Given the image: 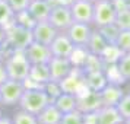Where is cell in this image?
<instances>
[{
  "instance_id": "6da1fadb",
  "label": "cell",
  "mask_w": 130,
  "mask_h": 124,
  "mask_svg": "<svg viewBox=\"0 0 130 124\" xmlns=\"http://www.w3.org/2000/svg\"><path fill=\"white\" fill-rule=\"evenodd\" d=\"M6 40L3 47L7 51H16V50H25L29 45L32 40V31L29 28H25L22 25L16 24L13 21L10 25H7L6 28Z\"/></svg>"
},
{
  "instance_id": "7a4b0ae2",
  "label": "cell",
  "mask_w": 130,
  "mask_h": 124,
  "mask_svg": "<svg viewBox=\"0 0 130 124\" xmlns=\"http://www.w3.org/2000/svg\"><path fill=\"white\" fill-rule=\"evenodd\" d=\"M5 66L7 70L9 79L21 80L24 82L29 75L31 63L28 61L24 50H16V51H7L5 57Z\"/></svg>"
},
{
  "instance_id": "3957f363",
  "label": "cell",
  "mask_w": 130,
  "mask_h": 124,
  "mask_svg": "<svg viewBox=\"0 0 130 124\" xmlns=\"http://www.w3.org/2000/svg\"><path fill=\"white\" fill-rule=\"evenodd\" d=\"M50 102H53V101L50 99V96L42 88H25L18 107L37 115Z\"/></svg>"
},
{
  "instance_id": "277c9868",
  "label": "cell",
  "mask_w": 130,
  "mask_h": 124,
  "mask_svg": "<svg viewBox=\"0 0 130 124\" xmlns=\"http://www.w3.org/2000/svg\"><path fill=\"white\" fill-rule=\"evenodd\" d=\"M117 9L112 0H96L94 2V28H101L104 25L116 22Z\"/></svg>"
},
{
  "instance_id": "5b68a950",
  "label": "cell",
  "mask_w": 130,
  "mask_h": 124,
  "mask_svg": "<svg viewBox=\"0 0 130 124\" xmlns=\"http://www.w3.org/2000/svg\"><path fill=\"white\" fill-rule=\"evenodd\" d=\"M25 91V85L21 80L7 79L0 86V96H2V105L3 107H16L22 98Z\"/></svg>"
},
{
  "instance_id": "8992f818",
  "label": "cell",
  "mask_w": 130,
  "mask_h": 124,
  "mask_svg": "<svg viewBox=\"0 0 130 124\" xmlns=\"http://www.w3.org/2000/svg\"><path fill=\"white\" fill-rule=\"evenodd\" d=\"M48 22L53 25L59 32H66L67 28L73 22L70 7L67 5H54L51 7L50 16H48Z\"/></svg>"
},
{
  "instance_id": "52a82bcc",
  "label": "cell",
  "mask_w": 130,
  "mask_h": 124,
  "mask_svg": "<svg viewBox=\"0 0 130 124\" xmlns=\"http://www.w3.org/2000/svg\"><path fill=\"white\" fill-rule=\"evenodd\" d=\"M59 83H60V88H61V92H66V94L79 95L80 92H83L85 89H88L86 85H85L83 70L80 67H76V66H75L73 70Z\"/></svg>"
},
{
  "instance_id": "ba28073f",
  "label": "cell",
  "mask_w": 130,
  "mask_h": 124,
  "mask_svg": "<svg viewBox=\"0 0 130 124\" xmlns=\"http://www.w3.org/2000/svg\"><path fill=\"white\" fill-rule=\"evenodd\" d=\"M94 31V26L89 24H82V22H72V25L67 28L66 34L70 38V41L75 44V47L86 48L91 34Z\"/></svg>"
},
{
  "instance_id": "9c48e42d",
  "label": "cell",
  "mask_w": 130,
  "mask_h": 124,
  "mask_svg": "<svg viewBox=\"0 0 130 124\" xmlns=\"http://www.w3.org/2000/svg\"><path fill=\"white\" fill-rule=\"evenodd\" d=\"M69 7H70L73 22H82V24L92 25V22H94V2L75 0Z\"/></svg>"
},
{
  "instance_id": "30bf717a",
  "label": "cell",
  "mask_w": 130,
  "mask_h": 124,
  "mask_svg": "<svg viewBox=\"0 0 130 124\" xmlns=\"http://www.w3.org/2000/svg\"><path fill=\"white\" fill-rule=\"evenodd\" d=\"M24 53L31 64H47L50 61V59L53 57L48 45L40 44L37 41L31 42L29 45L24 50Z\"/></svg>"
},
{
  "instance_id": "8fae6325",
  "label": "cell",
  "mask_w": 130,
  "mask_h": 124,
  "mask_svg": "<svg viewBox=\"0 0 130 124\" xmlns=\"http://www.w3.org/2000/svg\"><path fill=\"white\" fill-rule=\"evenodd\" d=\"M73 63L70 59L64 57H51L48 61V69H50V80L54 82H61L72 70H73Z\"/></svg>"
},
{
  "instance_id": "7c38bea8",
  "label": "cell",
  "mask_w": 130,
  "mask_h": 124,
  "mask_svg": "<svg viewBox=\"0 0 130 124\" xmlns=\"http://www.w3.org/2000/svg\"><path fill=\"white\" fill-rule=\"evenodd\" d=\"M48 47H50L53 57H64V59H70L75 48H76L66 32H59Z\"/></svg>"
},
{
  "instance_id": "4fadbf2b",
  "label": "cell",
  "mask_w": 130,
  "mask_h": 124,
  "mask_svg": "<svg viewBox=\"0 0 130 124\" xmlns=\"http://www.w3.org/2000/svg\"><path fill=\"white\" fill-rule=\"evenodd\" d=\"M31 31H32V40L40 42V44H44V45H50L53 42V40L57 37V34H59V31L56 29L48 21L35 22V25L32 26Z\"/></svg>"
},
{
  "instance_id": "5bb4252c",
  "label": "cell",
  "mask_w": 130,
  "mask_h": 124,
  "mask_svg": "<svg viewBox=\"0 0 130 124\" xmlns=\"http://www.w3.org/2000/svg\"><path fill=\"white\" fill-rule=\"evenodd\" d=\"M102 107L101 95L96 91L85 89L77 95V110L82 112H94Z\"/></svg>"
},
{
  "instance_id": "9a60e30c",
  "label": "cell",
  "mask_w": 130,
  "mask_h": 124,
  "mask_svg": "<svg viewBox=\"0 0 130 124\" xmlns=\"http://www.w3.org/2000/svg\"><path fill=\"white\" fill-rule=\"evenodd\" d=\"M124 88L118 83H107L104 88L100 91L101 95V102L105 107H116L117 102L121 99V96L124 95Z\"/></svg>"
},
{
  "instance_id": "2e32d148",
  "label": "cell",
  "mask_w": 130,
  "mask_h": 124,
  "mask_svg": "<svg viewBox=\"0 0 130 124\" xmlns=\"http://www.w3.org/2000/svg\"><path fill=\"white\" fill-rule=\"evenodd\" d=\"M51 7L53 5L50 0H31L26 10L35 22H40V21H48Z\"/></svg>"
},
{
  "instance_id": "e0dca14e",
  "label": "cell",
  "mask_w": 130,
  "mask_h": 124,
  "mask_svg": "<svg viewBox=\"0 0 130 124\" xmlns=\"http://www.w3.org/2000/svg\"><path fill=\"white\" fill-rule=\"evenodd\" d=\"M61 117H63V114L60 112V110L53 102H50L45 108H42L37 114V121H38V124H60Z\"/></svg>"
},
{
  "instance_id": "ac0fdd59",
  "label": "cell",
  "mask_w": 130,
  "mask_h": 124,
  "mask_svg": "<svg viewBox=\"0 0 130 124\" xmlns=\"http://www.w3.org/2000/svg\"><path fill=\"white\" fill-rule=\"evenodd\" d=\"M95 114H96V124H120L123 121L116 107L102 105L95 111Z\"/></svg>"
},
{
  "instance_id": "d6986e66",
  "label": "cell",
  "mask_w": 130,
  "mask_h": 124,
  "mask_svg": "<svg viewBox=\"0 0 130 124\" xmlns=\"http://www.w3.org/2000/svg\"><path fill=\"white\" fill-rule=\"evenodd\" d=\"M83 77H85V85H86V88L91 89V91H96V92H100L101 89L108 83L104 70L83 72Z\"/></svg>"
},
{
  "instance_id": "ffe728a7",
  "label": "cell",
  "mask_w": 130,
  "mask_h": 124,
  "mask_svg": "<svg viewBox=\"0 0 130 124\" xmlns=\"http://www.w3.org/2000/svg\"><path fill=\"white\" fill-rule=\"evenodd\" d=\"M53 104L59 108L61 114L72 112V111H75V110H77V95L61 92V94L53 101Z\"/></svg>"
},
{
  "instance_id": "44dd1931",
  "label": "cell",
  "mask_w": 130,
  "mask_h": 124,
  "mask_svg": "<svg viewBox=\"0 0 130 124\" xmlns=\"http://www.w3.org/2000/svg\"><path fill=\"white\" fill-rule=\"evenodd\" d=\"M107 47H108L107 41L102 38V35L98 32V29L94 28L92 34H91V38H89L88 44H86V50H88V53L101 57V56L104 54V51L107 50Z\"/></svg>"
},
{
  "instance_id": "7402d4cb",
  "label": "cell",
  "mask_w": 130,
  "mask_h": 124,
  "mask_svg": "<svg viewBox=\"0 0 130 124\" xmlns=\"http://www.w3.org/2000/svg\"><path fill=\"white\" fill-rule=\"evenodd\" d=\"M116 67H117V72L120 73V76L124 80V83L129 82L130 80V53H121V56L116 61Z\"/></svg>"
},
{
  "instance_id": "603a6c76",
  "label": "cell",
  "mask_w": 130,
  "mask_h": 124,
  "mask_svg": "<svg viewBox=\"0 0 130 124\" xmlns=\"http://www.w3.org/2000/svg\"><path fill=\"white\" fill-rule=\"evenodd\" d=\"M98 32H100L102 38L107 41L108 45H114L116 41H117V37L120 34V28H118L116 24H110V25H104L101 28H96Z\"/></svg>"
},
{
  "instance_id": "cb8c5ba5",
  "label": "cell",
  "mask_w": 130,
  "mask_h": 124,
  "mask_svg": "<svg viewBox=\"0 0 130 124\" xmlns=\"http://www.w3.org/2000/svg\"><path fill=\"white\" fill-rule=\"evenodd\" d=\"M12 123L13 124H38V121H37L35 114H31V112L19 108L18 111L13 112Z\"/></svg>"
},
{
  "instance_id": "d4e9b609",
  "label": "cell",
  "mask_w": 130,
  "mask_h": 124,
  "mask_svg": "<svg viewBox=\"0 0 130 124\" xmlns=\"http://www.w3.org/2000/svg\"><path fill=\"white\" fill-rule=\"evenodd\" d=\"M15 19V12L12 7L7 5L6 0H0V25L6 28L7 25H10Z\"/></svg>"
},
{
  "instance_id": "484cf974",
  "label": "cell",
  "mask_w": 130,
  "mask_h": 124,
  "mask_svg": "<svg viewBox=\"0 0 130 124\" xmlns=\"http://www.w3.org/2000/svg\"><path fill=\"white\" fill-rule=\"evenodd\" d=\"M114 45L121 53H130V29H120V34Z\"/></svg>"
},
{
  "instance_id": "4316f807",
  "label": "cell",
  "mask_w": 130,
  "mask_h": 124,
  "mask_svg": "<svg viewBox=\"0 0 130 124\" xmlns=\"http://www.w3.org/2000/svg\"><path fill=\"white\" fill-rule=\"evenodd\" d=\"M116 108H117L118 114L121 115V118H123V120L130 118V94L124 92V95L121 96V99L117 102Z\"/></svg>"
},
{
  "instance_id": "83f0119b",
  "label": "cell",
  "mask_w": 130,
  "mask_h": 124,
  "mask_svg": "<svg viewBox=\"0 0 130 124\" xmlns=\"http://www.w3.org/2000/svg\"><path fill=\"white\" fill-rule=\"evenodd\" d=\"M114 24L117 25L120 29H130V9L129 7L117 10V16H116V22Z\"/></svg>"
},
{
  "instance_id": "f1b7e54d",
  "label": "cell",
  "mask_w": 130,
  "mask_h": 124,
  "mask_svg": "<svg viewBox=\"0 0 130 124\" xmlns=\"http://www.w3.org/2000/svg\"><path fill=\"white\" fill-rule=\"evenodd\" d=\"M16 24L22 25V26H25V28H29V29H32V26L35 25V21H34V18L31 16L29 13H28V10L25 9V10H21V12H16L15 13V19H13Z\"/></svg>"
},
{
  "instance_id": "f546056e",
  "label": "cell",
  "mask_w": 130,
  "mask_h": 124,
  "mask_svg": "<svg viewBox=\"0 0 130 124\" xmlns=\"http://www.w3.org/2000/svg\"><path fill=\"white\" fill-rule=\"evenodd\" d=\"M60 124H83V112L79 110L66 112V114H63Z\"/></svg>"
},
{
  "instance_id": "4dcf8cb0",
  "label": "cell",
  "mask_w": 130,
  "mask_h": 124,
  "mask_svg": "<svg viewBox=\"0 0 130 124\" xmlns=\"http://www.w3.org/2000/svg\"><path fill=\"white\" fill-rule=\"evenodd\" d=\"M42 89L47 92V95L50 96V99L54 101L60 94H61V88H60V83L59 82H54V80H48L47 83H44Z\"/></svg>"
},
{
  "instance_id": "1f68e13d",
  "label": "cell",
  "mask_w": 130,
  "mask_h": 124,
  "mask_svg": "<svg viewBox=\"0 0 130 124\" xmlns=\"http://www.w3.org/2000/svg\"><path fill=\"white\" fill-rule=\"evenodd\" d=\"M6 2H7V5L12 7L13 12L16 13V12H21V10H25L28 7L31 0H6Z\"/></svg>"
},
{
  "instance_id": "d6a6232c",
  "label": "cell",
  "mask_w": 130,
  "mask_h": 124,
  "mask_svg": "<svg viewBox=\"0 0 130 124\" xmlns=\"http://www.w3.org/2000/svg\"><path fill=\"white\" fill-rule=\"evenodd\" d=\"M7 79H9V76H7L6 66H5V63H3V61H2V63H0V86L6 82Z\"/></svg>"
},
{
  "instance_id": "836d02e7",
  "label": "cell",
  "mask_w": 130,
  "mask_h": 124,
  "mask_svg": "<svg viewBox=\"0 0 130 124\" xmlns=\"http://www.w3.org/2000/svg\"><path fill=\"white\" fill-rule=\"evenodd\" d=\"M51 2V5H67V6H70L72 3L75 2V0H50Z\"/></svg>"
},
{
  "instance_id": "e575fe53",
  "label": "cell",
  "mask_w": 130,
  "mask_h": 124,
  "mask_svg": "<svg viewBox=\"0 0 130 124\" xmlns=\"http://www.w3.org/2000/svg\"><path fill=\"white\" fill-rule=\"evenodd\" d=\"M5 40H6V29H5V26L0 25V44L2 45L5 44Z\"/></svg>"
},
{
  "instance_id": "d590c367",
  "label": "cell",
  "mask_w": 130,
  "mask_h": 124,
  "mask_svg": "<svg viewBox=\"0 0 130 124\" xmlns=\"http://www.w3.org/2000/svg\"><path fill=\"white\" fill-rule=\"evenodd\" d=\"M0 124H13L12 123V118L5 117V115H0Z\"/></svg>"
},
{
  "instance_id": "8d00e7d4",
  "label": "cell",
  "mask_w": 130,
  "mask_h": 124,
  "mask_svg": "<svg viewBox=\"0 0 130 124\" xmlns=\"http://www.w3.org/2000/svg\"><path fill=\"white\" fill-rule=\"evenodd\" d=\"M5 57H6V50H5V47L0 44V63L5 61Z\"/></svg>"
},
{
  "instance_id": "74e56055",
  "label": "cell",
  "mask_w": 130,
  "mask_h": 124,
  "mask_svg": "<svg viewBox=\"0 0 130 124\" xmlns=\"http://www.w3.org/2000/svg\"><path fill=\"white\" fill-rule=\"evenodd\" d=\"M126 83H127V88L124 89V91H126L127 94H130V80H129V82H126Z\"/></svg>"
},
{
  "instance_id": "f35d334b",
  "label": "cell",
  "mask_w": 130,
  "mask_h": 124,
  "mask_svg": "<svg viewBox=\"0 0 130 124\" xmlns=\"http://www.w3.org/2000/svg\"><path fill=\"white\" fill-rule=\"evenodd\" d=\"M124 124H130V118H127V120H123Z\"/></svg>"
},
{
  "instance_id": "ab89813d",
  "label": "cell",
  "mask_w": 130,
  "mask_h": 124,
  "mask_svg": "<svg viewBox=\"0 0 130 124\" xmlns=\"http://www.w3.org/2000/svg\"><path fill=\"white\" fill-rule=\"evenodd\" d=\"M124 2H126V5H127V7L130 9V0H124Z\"/></svg>"
},
{
  "instance_id": "60d3db41",
  "label": "cell",
  "mask_w": 130,
  "mask_h": 124,
  "mask_svg": "<svg viewBox=\"0 0 130 124\" xmlns=\"http://www.w3.org/2000/svg\"><path fill=\"white\" fill-rule=\"evenodd\" d=\"M2 107L3 105H2V96H0V108H2Z\"/></svg>"
},
{
  "instance_id": "b9f144b4",
  "label": "cell",
  "mask_w": 130,
  "mask_h": 124,
  "mask_svg": "<svg viewBox=\"0 0 130 124\" xmlns=\"http://www.w3.org/2000/svg\"><path fill=\"white\" fill-rule=\"evenodd\" d=\"M89 2H96V0H89Z\"/></svg>"
},
{
  "instance_id": "7bdbcfd3",
  "label": "cell",
  "mask_w": 130,
  "mask_h": 124,
  "mask_svg": "<svg viewBox=\"0 0 130 124\" xmlns=\"http://www.w3.org/2000/svg\"><path fill=\"white\" fill-rule=\"evenodd\" d=\"M0 115H3V114H2V111H0Z\"/></svg>"
},
{
  "instance_id": "ee69618b",
  "label": "cell",
  "mask_w": 130,
  "mask_h": 124,
  "mask_svg": "<svg viewBox=\"0 0 130 124\" xmlns=\"http://www.w3.org/2000/svg\"><path fill=\"white\" fill-rule=\"evenodd\" d=\"M120 124H124V123H123V121H121V123H120Z\"/></svg>"
}]
</instances>
